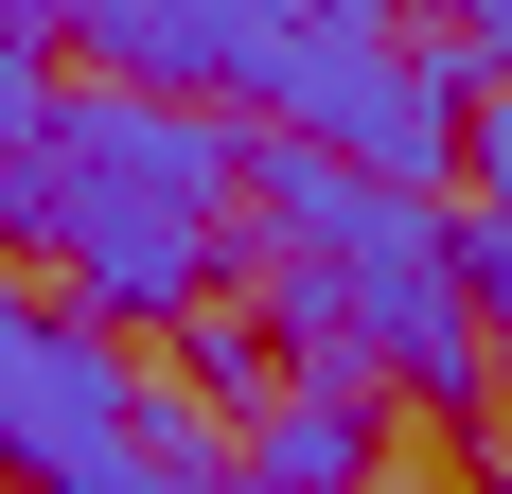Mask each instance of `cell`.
Segmentation results:
<instances>
[{"mask_svg":"<svg viewBox=\"0 0 512 494\" xmlns=\"http://www.w3.org/2000/svg\"><path fill=\"white\" fill-rule=\"evenodd\" d=\"M265 177V124H212V106H159V89H89L53 106V265L89 283L106 336H195L212 283H230V212Z\"/></svg>","mask_w":512,"mask_h":494,"instance_id":"1","label":"cell"},{"mask_svg":"<svg viewBox=\"0 0 512 494\" xmlns=\"http://www.w3.org/2000/svg\"><path fill=\"white\" fill-rule=\"evenodd\" d=\"M248 477H283V494H371V371H354V353H301V371H283V406L248 424Z\"/></svg>","mask_w":512,"mask_h":494,"instance_id":"2","label":"cell"},{"mask_svg":"<svg viewBox=\"0 0 512 494\" xmlns=\"http://www.w3.org/2000/svg\"><path fill=\"white\" fill-rule=\"evenodd\" d=\"M177 371H195L212 406H248V424H265V406H283V371H265V318H230V300H212L195 336H177Z\"/></svg>","mask_w":512,"mask_h":494,"instance_id":"3","label":"cell"},{"mask_svg":"<svg viewBox=\"0 0 512 494\" xmlns=\"http://www.w3.org/2000/svg\"><path fill=\"white\" fill-rule=\"evenodd\" d=\"M460 212H477V230H512V89L477 106V142H460Z\"/></svg>","mask_w":512,"mask_h":494,"instance_id":"4","label":"cell"},{"mask_svg":"<svg viewBox=\"0 0 512 494\" xmlns=\"http://www.w3.org/2000/svg\"><path fill=\"white\" fill-rule=\"evenodd\" d=\"M53 336H71V318H53V300H18V283H0V406H18V389H36V371H53Z\"/></svg>","mask_w":512,"mask_h":494,"instance_id":"5","label":"cell"},{"mask_svg":"<svg viewBox=\"0 0 512 494\" xmlns=\"http://www.w3.org/2000/svg\"><path fill=\"white\" fill-rule=\"evenodd\" d=\"M477 494H512V477H495V459H477Z\"/></svg>","mask_w":512,"mask_h":494,"instance_id":"6","label":"cell"},{"mask_svg":"<svg viewBox=\"0 0 512 494\" xmlns=\"http://www.w3.org/2000/svg\"><path fill=\"white\" fill-rule=\"evenodd\" d=\"M230 494H283V477H230Z\"/></svg>","mask_w":512,"mask_h":494,"instance_id":"7","label":"cell"}]
</instances>
